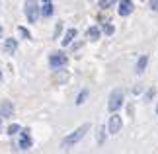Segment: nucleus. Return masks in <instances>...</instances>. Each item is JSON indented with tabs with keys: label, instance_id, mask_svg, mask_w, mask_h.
<instances>
[{
	"label": "nucleus",
	"instance_id": "17",
	"mask_svg": "<svg viewBox=\"0 0 158 154\" xmlns=\"http://www.w3.org/2000/svg\"><path fill=\"white\" fill-rule=\"evenodd\" d=\"M104 33L106 35H111L113 33V26H111V23H106V26H104Z\"/></svg>",
	"mask_w": 158,
	"mask_h": 154
},
{
	"label": "nucleus",
	"instance_id": "16",
	"mask_svg": "<svg viewBox=\"0 0 158 154\" xmlns=\"http://www.w3.org/2000/svg\"><path fill=\"white\" fill-rule=\"evenodd\" d=\"M18 131H20V125H16V123H12V125L8 127V135H16Z\"/></svg>",
	"mask_w": 158,
	"mask_h": 154
},
{
	"label": "nucleus",
	"instance_id": "21",
	"mask_svg": "<svg viewBox=\"0 0 158 154\" xmlns=\"http://www.w3.org/2000/svg\"><path fill=\"white\" fill-rule=\"evenodd\" d=\"M2 33H4V29H2V26H0V37H2Z\"/></svg>",
	"mask_w": 158,
	"mask_h": 154
},
{
	"label": "nucleus",
	"instance_id": "9",
	"mask_svg": "<svg viewBox=\"0 0 158 154\" xmlns=\"http://www.w3.org/2000/svg\"><path fill=\"white\" fill-rule=\"evenodd\" d=\"M86 37H88L90 41H98V39H100V29L96 27V26L88 27V31H86Z\"/></svg>",
	"mask_w": 158,
	"mask_h": 154
},
{
	"label": "nucleus",
	"instance_id": "6",
	"mask_svg": "<svg viewBox=\"0 0 158 154\" xmlns=\"http://www.w3.org/2000/svg\"><path fill=\"white\" fill-rule=\"evenodd\" d=\"M133 10H135V4L131 0H121L119 2V8H117L119 16H129V14H133Z\"/></svg>",
	"mask_w": 158,
	"mask_h": 154
},
{
	"label": "nucleus",
	"instance_id": "18",
	"mask_svg": "<svg viewBox=\"0 0 158 154\" xmlns=\"http://www.w3.org/2000/svg\"><path fill=\"white\" fill-rule=\"evenodd\" d=\"M20 33L23 35V37H27V39H29V37H31V35H29V31H27V29H26V27H20Z\"/></svg>",
	"mask_w": 158,
	"mask_h": 154
},
{
	"label": "nucleus",
	"instance_id": "15",
	"mask_svg": "<svg viewBox=\"0 0 158 154\" xmlns=\"http://www.w3.org/2000/svg\"><path fill=\"white\" fill-rule=\"evenodd\" d=\"M86 98H88V90H84V92H82V94H80V96H78V100H76V103H78V106H82V103H84V102H86Z\"/></svg>",
	"mask_w": 158,
	"mask_h": 154
},
{
	"label": "nucleus",
	"instance_id": "22",
	"mask_svg": "<svg viewBox=\"0 0 158 154\" xmlns=\"http://www.w3.org/2000/svg\"><path fill=\"white\" fill-rule=\"evenodd\" d=\"M0 127H2V117H0Z\"/></svg>",
	"mask_w": 158,
	"mask_h": 154
},
{
	"label": "nucleus",
	"instance_id": "25",
	"mask_svg": "<svg viewBox=\"0 0 158 154\" xmlns=\"http://www.w3.org/2000/svg\"><path fill=\"white\" fill-rule=\"evenodd\" d=\"M156 111H158V107H156Z\"/></svg>",
	"mask_w": 158,
	"mask_h": 154
},
{
	"label": "nucleus",
	"instance_id": "1",
	"mask_svg": "<svg viewBox=\"0 0 158 154\" xmlns=\"http://www.w3.org/2000/svg\"><path fill=\"white\" fill-rule=\"evenodd\" d=\"M88 131H90V125H88V123H84V125H80L78 129H74V131H72L70 135H66V137H64V140H63V146L66 148V146H72V144H76L80 139H84V135H86Z\"/></svg>",
	"mask_w": 158,
	"mask_h": 154
},
{
	"label": "nucleus",
	"instance_id": "3",
	"mask_svg": "<svg viewBox=\"0 0 158 154\" xmlns=\"http://www.w3.org/2000/svg\"><path fill=\"white\" fill-rule=\"evenodd\" d=\"M123 100H125L123 92H121V90H113L111 96H109V102H107V109H109L111 113H115L121 106H123Z\"/></svg>",
	"mask_w": 158,
	"mask_h": 154
},
{
	"label": "nucleus",
	"instance_id": "23",
	"mask_svg": "<svg viewBox=\"0 0 158 154\" xmlns=\"http://www.w3.org/2000/svg\"><path fill=\"white\" fill-rule=\"evenodd\" d=\"M0 80H2V70H0Z\"/></svg>",
	"mask_w": 158,
	"mask_h": 154
},
{
	"label": "nucleus",
	"instance_id": "8",
	"mask_svg": "<svg viewBox=\"0 0 158 154\" xmlns=\"http://www.w3.org/2000/svg\"><path fill=\"white\" fill-rule=\"evenodd\" d=\"M147 63H148V57H147V55H141V59L137 60V66H135V72H137V74H143V72H144Z\"/></svg>",
	"mask_w": 158,
	"mask_h": 154
},
{
	"label": "nucleus",
	"instance_id": "2",
	"mask_svg": "<svg viewBox=\"0 0 158 154\" xmlns=\"http://www.w3.org/2000/svg\"><path fill=\"white\" fill-rule=\"evenodd\" d=\"M23 14H26L29 23L37 22L39 16H41V8H39V4H37V0H27L26 6H23Z\"/></svg>",
	"mask_w": 158,
	"mask_h": 154
},
{
	"label": "nucleus",
	"instance_id": "19",
	"mask_svg": "<svg viewBox=\"0 0 158 154\" xmlns=\"http://www.w3.org/2000/svg\"><path fill=\"white\" fill-rule=\"evenodd\" d=\"M150 8L154 12H158V0H150Z\"/></svg>",
	"mask_w": 158,
	"mask_h": 154
},
{
	"label": "nucleus",
	"instance_id": "11",
	"mask_svg": "<svg viewBox=\"0 0 158 154\" xmlns=\"http://www.w3.org/2000/svg\"><path fill=\"white\" fill-rule=\"evenodd\" d=\"M74 37H76V29H69V31L64 33V37H63V45H70Z\"/></svg>",
	"mask_w": 158,
	"mask_h": 154
},
{
	"label": "nucleus",
	"instance_id": "10",
	"mask_svg": "<svg viewBox=\"0 0 158 154\" xmlns=\"http://www.w3.org/2000/svg\"><path fill=\"white\" fill-rule=\"evenodd\" d=\"M18 49V41L16 39H6V43H4V51L6 53H14Z\"/></svg>",
	"mask_w": 158,
	"mask_h": 154
},
{
	"label": "nucleus",
	"instance_id": "14",
	"mask_svg": "<svg viewBox=\"0 0 158 154\" xmlns=\"http://www.w3.org/2000/svg\"><path fill=\"white\" fill-rule=\"evenodd\" d=\"M117 0H100V8H111Z\"/></svg>",
	"mask_w": 158,
	"mask_h": 154
},
{
	"label": "nucleus",
	"instance_id": "4",
	"mask_svg": "<svg viewBox=\"0 0 158 154\" xmlns=\"http://www.w3.org/2000/svg\"><path fill=\"white\" fill-rule=\"evenodd\" d=\"M66 55H63V53H53L51 57H49V65L53 66V69H59V66H64L66 65Z\"/></svg>",
	"mask_w": 158,
	"mask_h": 154
},
{
	"label": "nucleus",
	"instance_id": "5",
	"mask_svg": "<svg viewBox=\"0 0 158 154\" xmlns=\"http://www.w3.org/2000/svg\"><path fill=\"white\" fill-rule=\"evenodd\" d=\"M121 125H123V121H121V115L113 113L111 117H109V133L111 135H117L121 131Z\"/></svg>",
	"mask_w": 158,
	"mask_h": 154
},
{
	"label": "nucleus",
	"instance_id": "20",
	"mask_svg": "<svg viewBox=\"0 0 158 154\" xmlns=\"http://www.w3.org/2000/svg\"><path fill=\"white\" fill-rule=\"evenodd\" d=\"M154 94H156V90H154V88H152V90H148V94H147V100H150V98H152Z\"/></svg>",
	"mask_w": 158,
	"mask_h": 154
},
{
	"label": "nucleus",
	"instance_id": "13",
	"mask_svg": "<svg viewBox=\"0 0 158 154\" xmlns=\"http://www.w3.org/2000/svg\"><path fill=\"white\" fill-rule=\"evenodd\" d=\"M12 111H14V106H12V103L4 102L2 106H0V113H2V115H12Z\"/></svg>",
	"mask_w": 158,
	"mask_h": 154
},
{
	"label": "nucleus",
	"instance_id": "7",
	"mask_svg": "<svg viewBox=\"0 0 158 154\" xmlns=\"http://www.w3.org/2000/svg\"><path fill=\"white\" fill-rule=\"evenodd\" d=\"M20 148H22V150H27V148H31V137H29V131H27V129H23V131H22Z\"/></svg>",
	"mask_w": 158,
	"mask_h": 154
},
{
	"label": "nucleus",
	"instance_id": "12",
	"mask_svg": "<svg viewBox=\"0 0 158 154\" xmlns=\"http://www.w3.org/2000/svg\"><path fill=\"white\" fill-rule=\"evenodd\" d=\"M51 14H53V4L51 2H43V6H41V16L49 18Z\"/></svg>",
	"mask_w": 158,
	"mask_h": 154
},
{
	"label": "nucleus",
	"instance_id": "24",
	"mask_svg": "<svg viewBox=\"0 0 158 154\" xmlns=\"http://www.w3.org/2000/svg\"><path fill=\"white\" fill-rule=\"evenodd\" d=\"M43 2H51V0H43Z\"/></svg>",
	"mask_w": 158,
	"mask_h": 154
}]
</instances>
